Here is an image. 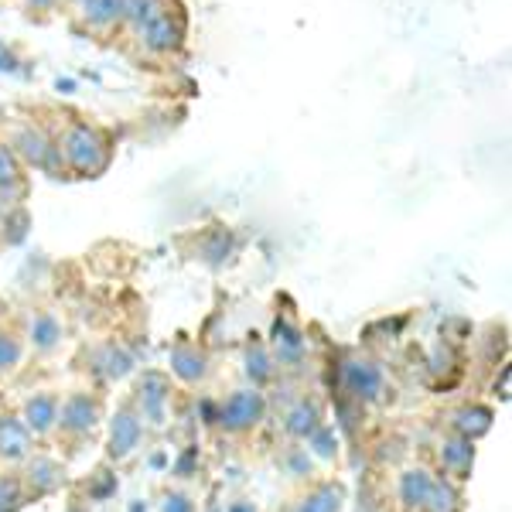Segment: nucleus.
I'll use <instances>...</instances> for the list:
<instances>
[{
    "mask_svg": "<svg viewBox=\"0 0 512 512\" xmlns=\"http://www.w3.org/2000/svg\"><path fill=\"white\" fill-rule=\"evenodd\" d=\"M62 158L69 161V168H76L79 175H96V171L106 168L110 161V151H106V140L96 134L86 123H76V127L65 130L62 137Z\"/></svg>",
    "mask_w": 512,
    "mask_h": 512,
    "instance_id": "1",
    "label": "nucleus"
},
{
    "mask_svg": "<svg viewBox=\"0 0 512 512\" xmlns=\"http://www.w3.org/2000/svg\"><path fill=\"white\" fill-rule=\"evenodd\" d=\"M263 410H267V400H263L260 390H236L226 403L219 407V427L229 434H243L253 431L263 420Z\"/></svg>",
    "mask_w": 512,
    "mask_h": 512,
    "instance_id": "2",
    "label": "nucleus"
},
{
    "mask_svg": "<svg viewBox=\"0 0 512 512\" xmlns=\"http://www.w3.org/2000/svg\"><path fill=\"white\" fill-rule=\"evenodd\" d=\"M96 424H99V403L89 393H72L59 407V420H55V427H62V434L69 437L93 434Z\"/></svg>",
    "mask_w": 512,
    "mask_h": 512,
    "instance_id": "3",
    "label": "nucleus"
},
{
    "mask_svg": "<svg viewBox=\"0 0 512 512\" xmlns=\"http://www.w3.org/2000/svg\"><path fill=\"white\" fill-rule=\"evenodd\" d=\"M140 434H144V424L137 420L134 410L123 407L120 414L110 420V444H106L110 458H113V461L130 458V454L137 451V444H140Z\"/></svg>",
    "mask_w": 512,
    "mask_h": 512,
    "instance_id": "4",
    "label": "nucleus"
},
{
    "mask_svg": "<svg viewBox=\"0 0 512 512\" xmlns=\"http://www.w3.org/2000/svg\"><path fill=\"white\" fill-rule=\"evenodd\" d=\"M345 386H349V393L355 400L373 403L383 396V369L369 359H352L349 366H345Z\"/></svg>",
    "mask_w": 512,
    "mask_h": 512,
    "instance_id": "5",
    "label": "nucleus"
},
{
    "mask_svg": "<svg viewBox=\"0 0 512 512\" xmlns=\"http://www.w3.org/2000/svg\"><path fill=\"white\" fill-rule=\"evenodd\" d=\"M181 21L171 18L168 11H161L158 18H151L140 28V41H144L151 52H175V48L181 45Z\"/></svg>",
    "mask_w": 512,
    "mask_h": 512,
    "instance_id": "6",
    "label": "nucleus"
},
{
    "mask_svg": "<svg viewBox=\"0 0 512 512\" xmlns=\"http://www.w3.org/2000/svg\"><path fill=\"white\" fill-rule=\"evenodd\" d=\"M434 475L427 468H407L396 482V495H400V506L407 512H424L427 495H431Z\"/></svg>",
    "mask_w": 512,
    "mask_h": 512,
    "instance_id": "7",
    "label": "nucleus"
},
{
    "mask_svg": "<svg viewBox=\"0 0 512 512\" xmlns=\"http://www.w3.org/2000/svg\"><path fill=\"white\" fill-rule=\"evenodd\" d=\"M168 379L161 373H147L137 386V400L144 407V417L151 424H164V407H168Z\"/></svg>",
    "mask_w": 512,
    "mask_h": 512,
    "instance_id": "8",
    "label": "nucleus"
},
{
    "mask_svg": "<svg viewBox=\"0 0 512 512\" xmlns=\"http://www.w3.org/2000/svg\"><path fill=\"white\" fill-rule=\"evenodd\" d=\"M59 420V396L55 393H35L24 403V427L35 434H48Z\"/></svg>",
    "mask_w": 512,
    "mask_h": 512,
    "instance_id": "9",
    "label": "nucleus"
},
{
    "mask_svg": "<svg viewBox=\"0 0 512 512\" xmlns=\"http://www.w3.org/2000/svg\"><path fill=\"white\" fill-rule=\"evenodd\" d=\"M31 451V431L18 417H0V458L24 461Z\"/></svg>",
    "mask_w": 512,
    "mask_h": 512,
    "instance_id": "10",
    "label": "nucleus"
},
{
    "mask_svg": "<svg viewBox=\"0 0 512 512\" xmlns=\"http://www.w3.org/2000/svg\"><path fill=\"white\" fill-rule=\"evenodd\" d=\"M171 369H175V376L181 383H198V379L209 376V359H205V352H198L195 345L178 342L175 349H171Z\"/></svg>",
    "mask_w": 512,
    "mask_h": 512,
    "instance_id": "11",
    "label": "nucleus"
},
{
    "mask_svg": "<svg viewBox=\"0 0 512 512\" xmlns=\"http://www.w3.org/2000/svg\"><path fill=\"white\" fill-rule=\"evenodd\" d=\"M492 420H495V414H492L489 407H482V403H472V407L454 410L451 424H454V434L468 437V441H478L482 434L492 431Z\"/></svg>",
    "mask_w": 512,
    "mask_h": 512,
    "instance_id": "12",
    "label": "nucleus"
},
{
    "mask_svg": "<svg viewBox=\"0 0 512 512\" xmlns=\"http://www.w3.org/2000/svg\"><path fill=\"white\" fill-rule=\"evenodd\" d=\"M441 461L451 475L465 478L472 472V461H475V441H468V437H461V434L441 441Z\"/></svg>",
    "mask_w": 512,
    "mask_h": 512,
    "instance_id": "13",
    "label": "nucleus"
},
{
    "mask_svg": "<svg viewBox=\"0 0 512 512\" xmlns=\"http://www.w3.org/2000/svg\"><path fill=\"white\" fill-rule=\"evenodd\" d=\"M342 502H345L342 485L325 482V485H318L315 492L304 495V499L297 502L294 512H342Z\"/></svg>",
    "mask_w": 512,
    "mask_h": 512,
    "instance_id": "14",
    "label": "nucleus"
},
{
    "mask_svg": "<svg viewBox=\"0 0 512 512\" xmlns=\"http://www.w3.org/2000/svg\"><path fill=\"white\" fill-rule=\"evenodd\" d=\"M274 349L280 362H297L304 355V335L287 318H277L274 325Z\"/></svg>",
    "mask_w": 512,
    "mask_h": 512,
    "instance_id": "15",
    "label": "nucleus"
},
{
    "mask_svg": "<svg viewBox=\"0 0 512 512\" xmlns=\"http://www.w3.org/2000/svg\"><path fill=\"white\" fill-rule=\"evenodd\" d=\"M18 147H21L24 158H28L31 164H38V168H52V158L59 154V147L48 144L38 130H24V134L18 137Z\"/></svg>",
    "mask_w": 512,
    "mask_h": 512,
    "instance_id": "16",
    "label": "nucleus"
},
{
    "mask_svg": "<svg viewBox=\"0 0 512 512\" xmlns=\"http://www.w3.org/2000/svg\"><path fill=\"white\" fill-rule=\"evenodd\" d=\"M318 420H321V414H318V407H315V403H308V400H304V403H297V407L291 410V414H287V434H294V437H304V441H308V437L311 434H315L318 431Z\"/></svg>",
    "mask_w": 512,
    "mask_h": 512,
    "instance_id": "17",
    "label": "nucleus"
},
{
    "mask_svg": "<svg viewBox=\"0 0 512 512\" xmlns=\"http://www.w3.org/2000/svg\"><path fill=\"white\" fill-rule=\"evenodd\" d=\"M59 338H62V328L48 311L31 318V345H35L38 352H52L55 345H59Z\"/></svg>",
    "mask_w": 512,
    "mask_h": 512,
    "instance_id": "18",
    "label": "nucleus"
},
{
    "mask_svg": "<svg viewBox=\"0 0 512 512\" xmlns=\"http://www.w3.org/2000/svg\"><path fill=\"white\" fill-rule=\"evenodd\" d=\"M82 18H86V24H93V28H110L113 21L123 18V0H86Z\"/></svg>",
    "mask_w": 512,
    "mask_h": 512,
    "instance_id": "19",
    "label": "nucleus"
},
{
    "mask_svg": "<svg viewBox=\"0 0 512 512\" xmlns=\"http://www.w3.org/2000/svg\"><path fill=\"white\" fill-rule=\"evenodd\" d=\"M424 512H461V492L451 482H444V478H434Z\"/></svg>",
    "mask_w": 512,
    "mask_h": 512,
    "instance_id": "20",
    "label": "nucleus"
},
{
    "mask_svg": "<svg viewBox=\"0 0 512 512\" xmlns=\"http://www.w3.org/2000/svg\"><path fill=\"white\" fill-rule=\"evenodd\" d=\"M28 475H31V485H35V492H52L62 485V468L55 465L52 458H35L28 465Z\"/></svg>",
    "mask_w": 512,
    "mask_h": 512,
    "instance_id": "21",
    "label": "nucleus"
},
{
    "mask_svg": "<svg viewBox=\"0 0 512 512\" xmlns=\"http://www.w3.org/2000/svg\"><path fill=\"white\" fill-rule=\"evenodd\" d=\"M246 373H250L256 386H263L274 376V359H270V352L260 342H250V349H246Z\"/></svg>",
    "mask_w": 512,
    "mask_h": 512,
    "instance_id": "22",
    "label": "nucleus"
},
{
    "mask_svg": "<svg viewBox=\"0 0 512 512\" xmlns=\"http://www.w3.org/2000/svg\"><path fill=\"white\" fill-rule=\"evenodd\" d=\"M158 14H161V0H123V18L137 24V28H144Z\"/></svg>",
    "mask_w": 512,
    "mask_h": 512,
    "instance_id": "23",
    "label": "nucleus"
},
{
    "mask_svg": "<svg viewBox=\"0 0 512 512\" xmlns=\"http://www.w3.org/2000/svg\"><path fill=\"white\" fill-rule=\"evenodd\" d=\"M134 369V359H130L127 352L123 349H117V345H110V349L103 352V373H106V379H123Z\"/></svg>",
    "mask_w": 512,
    "mask_h": 512,
    "instance_id": "24",
    "label": "nucleus"
},
{
    "mask_svg": "<svg viewBox=\"0 0 512 512\" xmlns=\"http://www.w3.org/2000/svg\"><path fill=\"white\" fill-rule=\"evenodd\" d=\"M21 362V342L14 335L0 332V373H11Z\"/></svg>",
    "mask_w": 512,
    "mask_h": 512,
    "instance_id": "25",
    "label": "nucleus"
},
{
    "mask_svg": "<svg viewBox=\"0 0 512 512\" xmlns=\"http://www.w3.org/2000/svg\"><path fill=\"white\" fill-rule=\"evenodd\" d=\"M24 502L18 478H0V512H14Z\"/></svg>",
    "mask_w": 512,
    "mask_h": 512,
    "instance_id": "26",
    "label": "nucleus"
},
{
    "mask_svg": "<svg viewBox=\"0 0 512 512\" xmlns=\"http://www.w3.org/2000/svg\"><path fill=\"white\" fill-rule=\"evenodd\" d=\"M7 185H18V161L7 147H0V188Z\"/></svg>",
    "mask_w": 512,
    "mask_h": 512,
    "instance_id": "27",
    "label": "nucleus"
},
{
    "mask_svg": "<svg viewBox=\"0 0 512 512\" xmlns=\"http://www.w3.org/2000/svg\"><path fill=\"white\" fill-rule=\"evenodd\" d=\"M311 444H315V451L321 454V458H332L335 448H332V431L328 427H318L315 434H311Z\"/></svg>",
    "mask_w": 512,
    "mask_h": 512,
    "instance_id": "28",
    "label": "nucleus"
},
{
    "mask_svg": "<svg viewBox=\"0 0 512 512\" xmlns=\"http://www.w3.org/2000/svg\"><path fill=\"white\" fill-rule=\"evenodd\" d=\"M164 512H195V506L185 495H168V499H164Z\"/></svg>",
    "mask_w": 512,
    "mask_h": 512,
    "instance_id": "29",
    "label": "nucleus"
},
{
    "mask_svg": "<svg viewBox=\"0 0 512 512\" xmlns=\"http://www.w3.org/2000/svg\"><path fill=\"white\" fill-rule=\"evenodd\" d=\"M229 512H256V506H253V502H233Z\"/></svg>",
    "mask_w": 512,
    "mask_h": 512,
    "instance_id": "30",
    "label": "nucleus"
},
{
    "mask_svg": "<svg viewBox=\"0 0 512 512\" xmlns=\"http://www.w3.org/2000/svg\"><path fill=\"white\" fill-rule=\"evenodd\" d=\"M55 0H28V7H35V11H45V7H52Z\"/></svg>",
    "mask_w": 512,
    "mask_h": 512,
    "instance_id": "31",
    "label": "nucleus"
}]
</instances>
